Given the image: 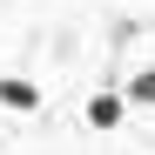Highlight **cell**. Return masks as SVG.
Here are the masks:
<instances>
[{
    "instance_id": "1",
    "label": "cell",
    "mask_w": 155,
    "mask_h": 155,
    "mask_svg": "<svg viewBox=\"0 0 155 155\" xmlns=\"http://www.w3.org/2000/svg\"><path fill=\"white\" fill-rule=\"evenodd\" d=\"M121 115H128V101H121L115 88L88 94V128H101V135H108V128H121Z\"/></svg>"
},
{
    "instance_id": "2",
    "label": "cell",
    "mask_w": 155,
    "mask_h": 155,
    "mask_svg": "<svg viewBox=\"0 0 155 155\" xmlns=\"http://www.w3.org/2000/svg\"><path fill=\"white\" fill-rule=\"evenodd\" d=\"M0 108L34 115V108H41V88H34V81H20V74H0Z\"/></svg>"
},
{
    "instance_id": "3",
    "label": "cell",
    "mask_w": 155,
    "mask_h": 155,
    "mask_svg": "<svg viewBox=\"0 0 155 155\" xmlns=\"http://www.w3.org/2000/svg\"><path fill=\"white\" fill-rule=\"evenodd\" d=\"M121 101H135V108H155V61L128 74V88H121Z\"/></svg>"
}]
</instances>
